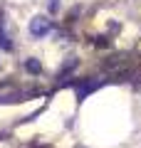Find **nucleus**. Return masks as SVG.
Here are the masks:
<instances>
[{"label": "nucleus", "mask_w": 141, "mask_h": 148, "mask_svg": "<svg viewBox=\"0 0 141 148\" xmlns=\"http://www.w3.org/2000/svg\"><path fill=\"white\" fill-rule=\"evenodd\" d=\"M47 8H50V12H57L59 10V0H47Z\"/></svg>", "instance_id": "3"}, {"label": "nucleus", "mask_w": 141, "mask_h": 148, "mask_svg": "<svg viewBox=\"0 0 141 148\" xmlns=\"http://www.w3.org/2000/svg\"><path fill=\"white\" fill-rule=\"evenodd\" d=\"M25 69H27V72H32V74H40L42 72V64H40V59H37V57H27Z\"/></svg>", "instance_id": "2"}, {"label": "nucleus", "mask_w": 141, "mask_h": 148, "mask_svg": "<svg viewBox=\"0 0 141 148\" xmlns=\"http://www.w3.org/2000/svg\"><path fill=\"white\" fill-rule=\"evenodd\" d=\"M52 20H47V17H42V15H37V17H32L30 20V35L32 37H37V40H42V37H47L50 32H52Z\"/></svg>", "instance_id": "1"}]
</instances>
